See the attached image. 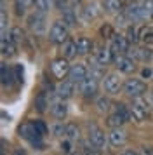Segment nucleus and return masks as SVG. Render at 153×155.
<instances>
[{"instance_id": "obj_31", "label": "nucleus", "mask_w": 153, "mask_h": 155, "mask_svg": "<svg viewBox=\"0 0 153 155\" xmlns=\"http://www.w3.org/2000/svg\"><path fill=\"white\" fill-rule=\"evenodd\" d=\"M64 138L70 141H80V127L76 126L75 122L66 124V134H64Z\"/></svg>"}, {"instance_id": "obj_24", "label": "nucleus", "mask_w": 153, "mask_h": 155, "mask_svg": "<svg viewBox=\"0 0 153 155\" xmlns=\"http://www.w3.org/2000/svg\"><path fill=\"white\" fill-rule=\"evenodd\" d=\"M106 73H108V71H106V66L99 64L96 59H94V58H90V63H89V77L94 78V80H97V82H101Z\"/></svg>"}, {"instance_id": "obj_37", "label": "nucleus", "mask_w": 153, "mask_h": 155, "mask_svg": "<svg viewBox=\"0 0 153 155\" xmlns=\"http://www.w3.org/2000/svg\"><path fill=\"white\" fill-rule=\"evenodd\" d=\"M33 126H35V131H37V134L38 136H45V134L49 133V126H47V122L45 120H42V119H35L33 120Z\"/></svg>"}, {"instance_id": "obj_12", "label": "nucleus", "mask_w": 153, "mask_h": 155, "mask_svg": "<svg viewBox=\"0 0 153 155\" xmlns=\"http://www.w3.org/2000/svg\"><path fill=\"white\" fill-rule=\"evenodd\" d=\"M87 138H89L90 143H92L97 150H101V152H103L104 148H106V145H108V134H104V131L99 126H96V124H90L89 126Z\"/></svg>"}, {"instance_id": "obj_48", "label": "nucleus", "mask_w": 153, "mask_h": 155, "mask_svg": "<svg viewBox=\"0 0 153 155\" xmlns=\"http://www.w3.org/2000/svg\"><path fill=\"white\" fill-rule=\"evenodd\" d=\"M71 155H83V153H82V150H78V152H76V150H75V152H73V153H71Z\"/></svg>"}, {"instance_id": "obj_30", "label": "nucleus", "mask_w": 153, "mask_h": 155, "mask_svg": "<svg viewBox=\"0 0 153 155\" xmlns=\"http://www.w3.org/2000/svg\"><path fill=\"white\" fill-rule=\"evenodd\" d=\"M104 124L110 127V129H117V127H124V124H127V120L122 117V115H118L117 112H111L106 120H104Z\"/></svg>"}, {"instance_id": "obj_9", "label": "nucleus", "mask_w": 153, "mask_h": 155, "mask_svg": "<svg viewBox=\"0 0 153 155\" xmlns=\"http://www.w3.org/2000/svg\"><path fill=\"white\" fill-rule=\"evenodd\" d=\"M132 44L129 42V38L125 37V33H115L110 40V49L113 52V56L117 58L120 54H129V49H131ZM115 61V59H113Z\"/></svg>"}, {"instance_id": "obj_52", "label": "nucleus", "mask_w": 153, "mask_h": 155, "mask_svg": "<svg viewBox=\"0 0 153 155\" xmlns=\"http://www.w3.org/2000/svg\"><path fill=\"white\" fill-rule=\"evenodd\" d=\"M151 2H153V0H151Z\"/></svg>"}, {"instance_id": "obj_21", "label": "nucleus", "mask_w": 153, "mask_h": 155, "mask_svg": "<svg viewBox=\"0 0 153 155\" xmlns=\"http://www.w3.org/2000/svg\"><path fill=\"white\" fill-rule=\"evenodd\" d=\"M75 42H76V51H78V56H89L90 52H94V42L90 40L89 37H76L75 38Z\"/></svg>"}, {"instance_id": "obj_10", "label": "nucleus", "mask_w": 153, "mask_h": 155, "mask_svg": "<svg viewBox=\"0 0 153 155\" xmlns=\"http://www.w3.org/2000/svg\"><path fill=\"white\" fill-rule=\"evenodd\" d=\"M97 91H99V82L94 80V78H90V77H87L85 80H82V82L78 84V94H80L85 101L96 99Z\"/></svg>"}, {"instance_id": "obj_51", "label": "nucleus", "mask_w": 153, "mask_h": 155, "mask_svg": "<svg viewBox=\"0 0 153 155\" xmlns=\"http://www.w3.org/2000/svg\"><path fill=\"white\" fill-rule=\"evenodd\" d=\"M2 155H5V153H2Z\"/></svg>"}, {"instance_id": "obj_20", "label": "nucleus", "mask_w": 153, "mask_h": 155, "mask_svg": "<svg viewBox=\"0 0 153 155\" xmlns=\"http://www.w3.org/2000/svg\"><path fill=\"white\" fill-rule=\"evenodd\" d=\"M12 7H14V14L18 18H24L35 7V0H12Z\"/></svg>"}, {"instance_id": "obj_8", "label": "nucleus", "mask_w": 153, "mask_h": 155, "mask_svg": "<svg viewBox=\"0 0 153 155\" xmlns=\"http://www.w3.org/2000/svg\"><path fill=\"white\" fill-rule=\"evenodd\" d=\"M104 12L103 9V2H97V0H89L85 2L82 7V12H80V21L83 23H92L96 21L99 16Z\"/></svg>"}, {"instance_id": "obj_44", "label": "nucleus", "mask_w": 153, "mask_h": 155, "mask_svg": "<svg viewBox=\"0 0 153 155\" xmlns=\"http://www.w3.org/2000/svg\"><path fill=\"white\" fill-rule=\"evenodd\" d=\"M141 78H153V70H150V68H141Z\"/></svg>"}, {"instance_id": "obj_33", "label": "nucleus", "mask_w": 153, "mask_h": 155, "mask_svg": "<svg viewBox=\"0 0 153 155\" xmlns=\"http://www.w3.org/2000/svg\"><path fill=\"white\" fill-rule=\"evenodd\" d=\"M7 33H9L11 38H12L14 44H18V45H19L21 42H24V30L21 28V26H11Z\"/></svg>"}, {"instance_id": "obj_13", "label": "nucleus", "mask_w": 153, "mask_h": 155, "mask_svg": "<svg viewBox=\"0 0 153 155\" xmlns=\"http://www.w3.org/2000/svg\"><path fill=\"white\" fill-rule=\"evenodd\" d=\"M129 56L134 58L138 63H146V61H151L153 49L151 45H146V44H136V45H131Z\"/></svg>"}, {"instance_id": "obj_22", "label": "nucleus", "mask_w": 153, "mask_h": 155, "mask_svg": "<svg viewBox=\"0 0 153 155\" xmlns=\"http://www.w3.org/2000/svg\"><path fill=\"white\" fill-rule=\"evenodd\" d=\"M50 115H52V119H56V120L66 119V117H68V105H66V101H63V99L54 101V103L50 105Z\"/></svg>"}, {"instance_id": "obj_46", "label": "nucleus", "mask_w": 153, "mask_h": 155, "mask_svg": "<svg viewBox=\"0 0 153 155\" xmlns=\"http://www.w3.org/2000/svg\"><path fill=\"white\" fill-rule=\"evenodd\" d=\"M120 155H139L138 150H132V148H127V150H122Z\"/></svg>"}, {"instance_id": "obj_49", "label": "nucleus", "mask_w": 153, "mask_h": 155, "mask_svg": "<svg viewBox=\"0 0 153 155\" xmlns=\"http://www.w3.org/2000/svg\"><path fill=\"white\" fill-rule=\"evenodd\" d=\"M125 2H127V4H129V2H132V0H125Z\"/></svg>"}, {"instance_id": "obj_39", "label": "nucleus", "mask_w": 153, "mask_h": 155, "mask_svg": "<svg viewBox=\"0 0 153 155\" xmlns=\"http://www.w3.org/2000/svg\"><path fill=\"white\" fill-rule=\"evenodd\" d=\"M115 33H117V31L113 30V26H111L110 23H104L103 26L99 28V35L103 37V38H110L111 40V37L115 35Z\"/></svg>"}, {"instance_id": "obj_17", "label": "nucleus", "mask_w": 153, "mask_h": 155, "mask_svg": "<svg viewBox=\"0 0 153 155\" xmlns=\"http://www.w3.org/2000/svg\"><path fill=\"white\" fill-rule=\"evenodd\" d=\"M127 131H125L124 127H117V129H110V133H108V143H110V147L113 148H122L127 143Z\"/></svg>"}, {"instance_id": "obj_32", "label": "nucleus", "mask_w": 153, "mask_h": 155, "mask_svg": "<svg viewBox=\"0 0 153 155\" xmlns=\"http://www.w3.org/2000/svg\"><path fill=\"white\" fill-rule=\"evenodd\" d=\"M80 150H82L83 155H101V150H97V148L90 143L89 138H85V140L80 141Z\"/></svg>"}, {"instance_id": "obj_2", "label": "nucleus", "mask_w": 153, "mask_h": 155, "mask_svg": "<svg viewBox=\"0 0 153 155\" xmlns=\"http://www.w3.org/2000/svg\"><path fill=\"white\" fill-rule=\"evenodd\" d=\"M150 91V87L141 77H131L124 80V94L129 99H136V98H143L146 96Z\"/></svg>"}, {"instance_id": "obj_34", "label": "nucleus", "mask_w": 153, "mask_h": 155, "mask_svg": "<svg viewBox=\"0 0 153 155\" xmlns=\"http://www.w3.org/2000/svg\"><path fill=\"white\" fill-rule=\"evenodd\" d=\"M52 7H56V0H35V11L47 14Z\"/></svg>"}, {"instance_id": "obj_11", "label": "nucleus", "mask_w": 153, "mask_h": 155, "mask_svg": "<svg viewBox=\"0 0 153 155\" xmlns=\"http://www.w3.org/2000/svg\"><path fill=\"white\" fill-rule=\"evenodd\" d=\"M113 64H115L117 71L125 73V75H132L134 71L138 70V61L134 58H131L129 54H120V56H117L115 61H113Z\"/></svg>"}, {"instance_id": "obj_42", "label": "nucleus", "mask_w": 153, "mask_h": 155, "mask_svg": "<svg viewBox=\"0 0 153 155\" xmlns=\"http://www.w3.org/2000/svg\"><path fill=\"white\" fill-rule=\"evenodd\" d=\"M138 153H139V155H153V148H151V145H139Z\"/></svg>"}, {"instance_id": "obj_29", "label": "nucleus", "mask_w": 153, "mask_h": 155, "mask_svg": "<svg viewBox=\"0 0 153 155\" xmlns=\"http://www.w3.org/2000/svg\"><path fill=\"white\" fill-rule=\"evenodd\" d=\"M35 108L38 113H45L49 110V96L45 91H40L35 96Z\"/></svg>"}, {"instance_id": "obj_26", "label": "nucleus", "mask_w": 153, "mask_h": 155, "mask_svg": "<svg viewBox=\"0 0 153 155\" xmlns=\"http://www.w3.org/2000/svg\"><path fill=\"white\" fill-rule=\"evenodd\" d=\"M0 75H2V85H12V82L16 80V73H14V66L7 63H2L0 66Z\"/></svg>"}, {"instance_id": "obj_28", "label": "nucleus", "mask_w": 153, "mask_h": 155, "mask_svg": "<svg viewBox=\"0 0 153 155\" xmlns=\"http://www.w3.org/2000/svg\"><path fill=\"white\" fill-rule=\"evenodd\" d=\"M139 42L146 44V45H151L153 44V26L151 25H141L139 26Z\"/></svg>"}, {"instance_id": "obj_16", "label": "nucleus", "mask_w": 153, "mask_h": 155, "mask_svg": "<svg viewBox=\"0 0 153 155\" xmlns=\"http://www.w3.org/2000/svg\"><path fill=\"white\" fill-rule=\"evenodd\" d=\"M92 58H94L99 64H103V66H108V64L113 63V59H115V56H113V52H111V49H110V45H103V44L96 45Z\"/></svg>"}, {"instance_id": "obj_5", "label": "nucleus", "mask_w": 153, "mask_h": 155, "mask_svg": "<svg viewBox=\"0 0 153 155\" xmlns=\"http://www.w3.org/2000/svg\"><path fill=\"white\" fill-rule=\"evenodd\" d=\"M129 110H131V122H136V124H143L148 115H150V105L145 98H136L131 99V105H129Z\"/></svg>"}, {"instance_id": "obj_50", "label": "nucleus", "mask_w": 153, "mask_h": 155, "mask_svg": "<svg viewBox=\"0 0 153 155\" xmlns=\"http://www.w3.org/2000/svg\"><path fill=\"white\" fill-rule=\"evenodd\" d=\"M151 63H153V58H151Z\"/></svg>"}, {"instance_id": "obj_14", "label": "nucleus", "mask_w": 153, "mask_h": 155, "mask_svg": "<svg viewBox=\"0 0 153 155\" xmlns=\"http://www.w3.org/2000/svg\"><path fill=\"white\" fill-rule=\"evenodd\" d=\"M75 92H78V85H76L73 80H70V78L63 80V82H59V84H57V87H56L57 99H63V101H68V99H71L73 96H75Z\"/></svg>"}, {"instance_id": "obj_4", "label": "nucleus", "mask_w": 153, "mask_h": 155, "mask_svg": "<svg viewBox=\"0 0 153 155\" xmlns=\"http://www.w3.org/2000/svg\"><path fill=\"white\" fill-rule=\"evenodd\" d=\"M101 85H103L104 94L108 96H117L124 91V80L120 77V71H108L104 78L101 80Z\"/></svg>"}, {"instance_id": "obj_15", "label": "nucleus", "mask_w": 153, "mask_h": 155, "mask_svg": "<svg viewBox=\"0 0 153 155\" xmlns=\"http://www.w3.org/2000/svg\"><path fill=\"white\" fill-rule=\"evenodd\" d=\"M18 136H19L21 140L28 141L30 145H31L35 140L42 138V136H38V134H37V131H35L33 120H24V122H21L19 126H18Z\"/></svg>"}, {"instance_id": "obj_23", "label": "nucleus", "mask_w": 153, "mask_h": 155, "mask_svg": "<svg viewBox=\"0 0 153 155\" xmlns=\"http://www.w3.org/2000/svg\"><path fill=\"white\" fill-rule=\"evenodd\" d=\"M103 9H104V12H108V14L118 16L120 12H124L125 0H103Z\"/></svg>"}, {"instance_id": "obj_1", "label": "nucleus", "mask_w": 153, "mask_h": 155, "mask_svg": "<svg viewBox=\"0 0 153 155\" xmlns=\"http://www.w3.org/2000/svg\"><path fill=\"white\" fill-rule=\"evenodd\" d=\"M124 12L132 25L139 21L148 23L150 19H153V2L151 0H132L125 5Z\"/></svg>"}, {"instance_id": "obj_25", "label": "nucleus", "mask_w": 153, "mask_h": 155, "mask_svg": "<svg viewBox=\"0 0 153 155\" xmlns=\"http://www.w3.org/2000/svg\"><path fill=\"white\" fill-rule=\"evenodd\" d=\"M61 56L66 58L68 61H71V59H75V58L78 56L75 38H68V40H66V42L61 45Z\"/></svg>"}, {"instance_id": "obj_19", "label": "nucleus", "mask_w": 153, "mask_h": 155, "mask_svg": "<svg viewBox=\"0 0 153 155\" xmlns=\"http://www.w3.org/2000/svg\"><path fill=\"white\" fill-rule=\"evenodd\" d=\"M89 77V66L87 64H83V63H75V64H71V70H70V80H73L76 85L80 84L82 80H85V78Z\"/></svg>"}, {"instance_id": "obj_36", "label": "nucleus", "mask_w": 153, "mask_h": 155, "mask_svg": "<svg viewBox=\"0 0 153 155\" xmlns=\"http://www.w3.org/2000/svg\"><path fill=\"white\" fill-rule=\"evenodd\" d=\"M50 133L54 134L56 138H64L66 134V124H63V120H56L52 127H50Z\"/></svg>"}, {"instance_id": "obj_47", "label": "nucleus", "mask_w": 153, "mask_h": 155, "mask_svg": "<svg viewBox=\"0 0 153 155\" xmlns=\"http://www.w3.org/2000/svg\"><path fill=\"white\" fill-rule=\"evenodd\" d=\"M12 155H26V150L24 148H14V152H12Z\"/></svg>"}, {"instance_id": "obj_43", "label": "nucleus", "mask_w": 153, "mask_h": 155, "mask_svg": "<svg viewBox=\"0 0 153 155\" xmlns=\"http://www.w3.org/2000/svg\"><path fill=\"white\" fill-rule=\"evenodd\" d=\"M70 2L71 0H56V7L59 9V11H63V9H66L70 5Z\"/></svg>"}, {"instance_id": "obj_45", "label": "nucleus", "mask_w": 153, "mask_h": 155, "mask_svg": "<svg viewBox=\"0 0 153 155\" xmlns=\"http://www.w3.org/2000/svg\"><path fill=\"white\" fill-rule=\"evenodd\" d=\"M146 101H148V105H150V108L153 110V87L148 91V94H146Z\"/></svg>"}, {"instance_id": "obj_40", "label": "nucleus", "mask_w": 153, "mask_h": 155, "mask_svg": "<svg viewBox=\"0 0 153 155\" xmlns=\"http://www.w3.org/2000/svg\"><path fill=\"white\" fill-rule=\"evenodd\" d=\"M71 143L73 141H70V140H64V141H61V152L64 155H71L75 150H71Z\"/></svg>"}, {"instance_id": "obj_7", "label": "nucleus", "mask_w": 153, "mask_h": 155, "mask_svg": "<svg viewBox=\"0 0 153 155\" xmlns=\"http://www.w3.org/2000/svg\"><path fill=\"white\" fill-rule=\"evenodd\" d=\"M70 38V26L63 19H56L49 28V40L54 45H63Z\"/></svg>"}, {"instance_id": "obj_27", "label": "nucleus", "mask_w": 153, "mask_h": 155, "mask_svg": "<svg viewBox=\"0 0 153 155\" xmlns=\"http://www.w3.org/2000/svg\"><path fill=\"white\" fill-rule=\"evenodd\" d=\"M94 106H96V110L99 113H108L111 108V96L108 94H101V96H97L94 99Z\"/></svg>"}, {"instance_id": "obj_3", "label": "nucleus", "mask_w": 153, "mask_h": 155, "mask_svg": "<svg viewBox=\"0 0 153 155\" xmlns=\"http://www.w3.org/2000/svg\"><path fill=\"white\" fill-rule=\"evenodd\" d=\"M70 70H71V64L66 58H54L50 63H49V73L50 77L54 78L56 82H63L70 77Z\"/></svg>"}, {"instance_id": "obj_18", "label": "nucleus", "mask_w": 153, "mask_h": 155, "mask_svg": "<svg viewBox=\"0 0 153 155\" xmlns=\"http://www.w3.org/2000/svg\"><path fill=\"white\" fill-rule=\"evenodd\" d=\"M0 51H2V56L4 58H14L18 54V44L12 42V38L9 37V33L2 31V38H0Z\"/></svg>"}, {"instance_id": "obj_35", "label": "nucleus", "mask_w": 153, "mask_h": 155, "mask_svg": "<svg viewBox=\"0 0 153 155\" xmlns=\"http://www.w3.org/2000/svg\"><path fill=\"white\" fill-rule=\"evenodd\" d=\"M125 37L129 38V42H131L132 45L139 44V26L138 25H131V26H127V30H125Z\"/></svg>"}, {"instance_id": "obj_38", "label": "nucleus", "mask_w": 153, "mask_h": 155, "mask_svg": "<svg viewBox=\"0 0 153 155\" xmlns=\"http://www.w3.org/2000/svg\"><path fill=\"white\" fill-rule=\"evenodd\" d=\"M113 112H117L118 115H122L127 122H131V110H129V106L125 105V103H115V110Z\"/></svg>"}, {"instance_id": "obj_6", "label": "nucleus", "mask_w": 153, "mask_h": 155, "mask_svg": "<svg viewBox=\"0 0 153 155\" xmlns=\"http://www.w3.org/2000/svg\"><path fill=\"white\" fill-rule=\"evenodd\" d=\"M26 28L33 35H44L47 31V14L40 11H31L26 16Z\"/></svg>"}, {"instance_id": "obj_41", "label": "nucleus", "mask_w": 153, "mask_h": 155, "mask_svg": "<svg viewBox=\"0 0 153 155\" xmlns=\"http://www.w3.org/2000/svg\"><path fill=\"white\" fill-rule=\"evenodd\" d=\"M0 26H2V31H5V26H7V21H9V16H7V11L5 7L2 5V11H0Z\"/></svg>"}]
</instances>
